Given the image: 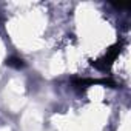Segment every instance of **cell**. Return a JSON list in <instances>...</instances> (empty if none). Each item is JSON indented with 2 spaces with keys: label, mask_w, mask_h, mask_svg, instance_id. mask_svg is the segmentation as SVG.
Returning <instances> with one entry per match:
<instances>
[{
  "label": "cell",
  "mask_w": 131,
  "mask_h": 131,
  "mask_svg": "<svg viewBox=\"0 0 131 131\" xmlns=\"http://www.w3.org/2000/svg\"><path fill=\"white\" fill-rule=\"evenodd\" d=\"M8 65H11V67H22V60L20 59H9L8 60Z\"/></svg>",
  "instance_id": "cell-1"
}]
</instances>
